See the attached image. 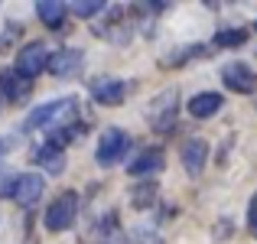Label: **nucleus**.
Wrapping results in <instances>:
<instances>
[{
	"label": "nucleus",
	"mask_w": 257,
	"mask_h": 244,
	"mask_svg": "<svg viewBox=\"0 0 257 244\" xmlns=\"http://www.w3.org/2000/svg\"><path fill=\"white\" fill-rule=\"evenodd\" d=\"M36 17L43 20L49 30H62L65 17H69V7H65L62 0H39L36 4Z\"/></svg>",
	"instance_id": "4468645a"
},
{
	"label": "nucleus",
	"mask_w": 257,
	"mask_h": 244,
	"mask_svg": "<svg viewBox=\"0 0 257 244\" xmlns=\"http://www.w3.org/2000/svg\"><path fill=\"white\" fill-rule=\"evenodd\" d=\"M127 153H131V137H127L120 127H107V131L101 134V140H98L94 160H98L101 166H117Z\"/></svg>",
	"instance_id": "f03ea898"
},
{
	"label": "nucleus",
	"mask_w": 257,
	"mask_h": 244,
	"mask_svg": "<svg viewBox=\"0 0 257 244\" xmlns=\"http://www.w3.org/2000/svg\"><path fill=\"white\" fill-rule=\"evenodd\" d=\"M176 91H163L160 94V98H153L150 101V114H147V117H150V124H153V131H170L173 127V117H176Z\"/></svg>",
	"instance_id": "9b49d317"
},
{
	"label": "nucleus",
	"mask_w": 257,
	"mask_h": 244,
	"mask_svg": "<svg viewBox=\"0 0 257 244\" xmlns=\"http://www.w3.org/2000/svg\"><path fill=\"white\" fill-rule=\"evenodd\" d=\"M205 163H208V144L205 140L192 137V140L182 144V166H186L189 176H199L202 169H205Z\"/></svg>",
	"instance_id": "ddd939ff"
},
{
	"label": "nucleus",
	"mask_w": 257,
	"mask_h": 244,
	"mask_svg": "<svg viewBox=\"0 0 257 244\" xmlns=\"http://www.w3.org/2000/svg\"><path fill=\"white\" fill-rule=\"evenodd\" d=\"M247 39L244 30H221L218 36H215V46H225V49H234V46H241Z\"/></svg>",
	"instance_id": "a211bd4d"
},
{
	"label": "nucleus",
	"mask_w": 257,
	"mask_h": 244,
	"mask_svg": "<svg viewBox=\"0 0 257 244\" xmlns=\"http://www.w3.org/2000/svg\"><path fill=\"white\" fill-rule=\"evenodd\" d=\"M160 169H163V150H160V147H150V150H144L137 160L131 163V173H134V176L160 173Z\"/></svg>",
	"instance_id": "dca6fc26"
},
{
	"label": "nucleus",
	"mask_w": 257,
	"mask_h": 244,
	"mask_svg": "<svg viewBox=\"0 0 257 244\" xmlns=\"http://www.w3.org/2000/svg\"><path fill=\"white\" fill-rule=\"evenodd\" d=\"M62 150H65V147H59V144H52V140H46V144L36 150V163L46 169V173H62V166H65Z\"/></svg>",
	"instance_id": "2eb2a0df"
},
{
	"label": "nucleus",
	"mask_w": 257,
	"mask_h": 244,
	"mask_svg": "<svg viewBox=\"0 0 257 244\" xmlns=\"http://www.w3.org/2000/svg\"><path fill=\"white\" fill-rule=\"evenodd\" d=\"M49 56H52V52L46 49V43H26L23 49L17 52V65H13V69H17L23 78L33 81L39 72L49 69Z\"/></svg>",
	"instance_id": "20e7f679"
},
{
	"label": "nucleus",
	"mask_w": 257,
	"mask_h": 244,
	"mask_svg": "<svg viewBox=\"0 0 257 244\" xmlns=\"http://www.w3.org/2000/svg\"><path fill=\"white\" fill-rule=\"evenodd\" d=\"M30 91H33V81L23 78L17 69L0 72V98H4L7 104H20V101H26Z\"/></svg>",
	"instance_id": "0eeeda50"
},
{
	"label": "nucleus",
	"mask_w": 257,
	"mask_h": 244,
	"mask_svg": "<svg viewBox=\"0 0 257 244\" xmlns=\"http://www.w3.org/2000/svg\"><path fill=\"white\" fill-rule=\"evenodd\" d=\"M107 20L101 26H94V33L104 39H114V43H124V39H131L134 26L124 23V17H131V10H124V7H114V10H104Z\"/></svg>",
	"instance_id": "1a4fd4ad"
},
{
	"label": "nucleus",
	"mask_w": 257,
	"mask_h": 244,
	"mask_svg": "<svg viewBox=\"0 0 257 244\" xmlns=\"http://www.w3.org/2000/svg\"><path fill=\"white\" fill-rule=\"evenodd\" d=\"M127 244H166V241H163L160 231H144V228H140V231L127 234Z\"/></svg>",
	"instance_id": "412c9836"
},
{
	"label": "nucleus",
	"mask_w": 257,
	"mask_h": 244,
	"mask_svg": "<svg viewBox=\"0 0 257 244\" xmlns=\"http://www.w3.org/2000/svg\"><path fill=\"white\" fill-rule=\"evenodd\" d=\"M85 134V124H75V120H72V124H62V127H56V131H52V144H59V147H65V144H72V140H78Z\"/></svg>",
	"instance_id": "f3484780"
},
{
	"label": "nucleus",
	"mask_w": 257,
	"mask_h": 244,
	"mask_svg": "<svg viewBox=\"0 0 257 244\" xmlns=\"http://www.w3.org/2000/svg\"><path fill=\"white\" fill-rule=\"evenodd\" d=\"M221 94L218 91H199V94H192L189 98V104H186V111L192 114L195 120H205V117H215V114L221 111Z\"/></svg>",
	"instance_id": "f8f14e48"
},
{
	"label": "nucleus",
	"mask_w": 257,
	"mask_h": 244,
	"mask_svg": "<svg viewBox=\"0 0 257 244\" xmlns=\"http://www.w3.org/2000/svg\"><path fill=\"white\" fill-rule=\"evenodd\" d=\"M43 192H46V179H43L39 173H23V176H17V186H13V199H17L23 208L36 205V202L43 199Z\"/></svg>",
	"instance_id": "423d86ee"
},
{
	"label": "nucleus",
	"mask_w": 257,
	"mask_h": 244,
	"mask_svg": "<svg viewBox=\"0 0 257 244\" xmlns=\"http://www.w3.org/2000/svg\"><path fill=\"white\" fill-rule=\"evenodd\" d=\"M82 62H85V56H82V49H56L49 56V75L52 78H72L78 69H82Z\"/></svg>",
	"instance_id": "6e6552de"
},
{
	"label": "nucleus",
	"mask_w": 257,
	"mask_h": 244,
	"mask_svg": "<svg viewBox=\"0 0 257 244\" xmlns=\"http://www.w3.org/2000/svg\"><path fill=\"white\" fill-rule=\"evenodd\" d=\"M153 195H157V186H153V182H140V189L134 192V202H137L140 208H147L153 202Z\"/></svg>",
	"instance_id": "4be33fe9"
},
{
	"label": "nucleus",
	"mask_w": 257,
	"mask_h": 244,
	"mask_svg": "<svg viewBox=\"0 0 257 244\" xmlns=\"http://www.w3.org/2000/svg\"><path fill=\"white\" fill-rule=\"evenodd\" d=\"M75 218H78V192H62V195H56L52 199V205H49V212H46V228L49 231H69L72 225H75Z\"/></svg>",
	"instance_id": "f257e3e1"
},
{
	"label": "nucleus",
	"mask_w": 257,
	"mask_h": 244,
	"mask_svg": "<svg viewBox=\"0 0 257 244\" xmlns=\"http://www.w3.org/2000/svg\"><path fill=\"white\" fill-rule=\"evenodd\" d=\"M221 81H225L234 94H254L257 91V72L244 62H228L225 69H221Z\"/></svg>",
	"instance_id": "39448f33"
},
{
	"label": "nucleus",
	"mask_w": 257,
	"mask_h": 244,
	"mask_svg": "<svg viewBox=\"0 0 257 244\" xmlns=\"http://www.w3.org/2000/svg\"><path fill=\"white\" fill-rule=\"evenodd\" d=\"M91 98L98 101V104H104V107L124 104L127 81H120V78H101V81H94V85H91Z\"/></svg>",
	"instance_id": "9d476101"
},
{
	"label": "nucleus",
	"mask_w": 257,
	"mask_h": 244,
	"mask_svg": "<svg viewBox=\"0 0 257 244\" xmlns=\"http://www.w3.org/2000/svg\"><path fill=\"white\" fill-rule=\"evenodd\" d=\"M254 30H257V23H254Z\"/></svg>",
	"instance_id": "b1692460"
},
{
	"label": "nucleus",
	"mask_w": 257,
	"mask_h": 244,
	"mask_svg": "<svg viewBox=\"0 0 257 244\" xmlns=\"http://www.w3.org/2000/svg\"><path fill=\"white\" fill-rule=\"evenodd\" d=\"M247 231L257 238V192L251 195V205H247Z\"/></svg>",
	"instance_id": "5701e85b"
},
{
	"label": "nucleus",
	"mask_w": 257,
	"mask_h": 244,
	"mask_svg": "<svg viewBox=\"0 0 257 244\" xmlns=\"http://www.w3.org/2000/svg\"><path fill=\"white\" fill-rule=\"evenodd\" d=\"M69 10L75 13V17H94V13L107 10V7H104V0H82V4H78V0H75V4H72Z\"/></svg>",
	"instance_id": "6ab92c4d"
},
{
	"label": "nucleus",
	"mask_w": 257,
	"mask_h": 244,
	"mask_svg": "<svg viewBox=\"0 0 257 244\" xmlns=\"http://www.w3.org/2000/svg\"><path fill=\"white\" fill-rule=\"evenodd\" d=\"M75 104H78L75 98H56V101H49V104L33 107L30 117H26V131H39V127H52V124H59L65 114L75 111Z\"/></svg>",
	"instance_id": "7ed1b4c3"
},
{
	"label": "nucleus",
	"mask_w": 257,
	"mask_h": 244,
	"mask_svg": "<svg viewBox=\"0 0 257 244\" xmlns=\"http://www.w3.org/2000/svg\"><path fill=\"white\" fill-rule=\"evenodd\" d=\"M23 36V30H20V23H7L4 30H0V52H7L17 39Z\"/></svg>",
	"instance_id": "aec40b11"
}]
</instances>
